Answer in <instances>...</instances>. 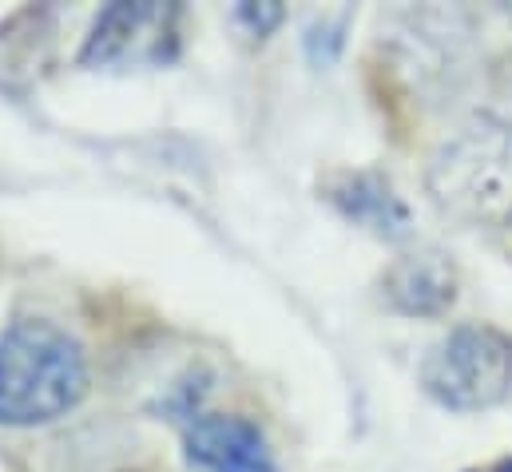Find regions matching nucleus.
<instances>
[{
  "instance_id": "10",
  "label": "nucleus",
  "mask_w": 512,
  "mask_h": 472,
  "mask_svg": "<svg viewBox=\"0 0 512 472\" xmlns=\"http://www.w3.org/2000/svg\"><path fill=\"white\" fill-rule=\"evenodd\" d=\"M509 20H512V4H509Z\"/></svg>"
},
{
  "instance_id": "9",
  "label": "nucleus",
  "mask_w": 512,
  "mask_h": 472,
  "mask_svg": "<svg viewBox=\"0 0 512 472\" xmlns=\"http://www.w3.org/2000/svg\"><path fill=\"white\" fill-rule=\"evenodd\" d=\"M481 472H512V461H501V465H493V469H481Z\"/></svg>"
},
{
  "instance_id": "8",
  "label": "nucleus",
  "mask_w": 512,
  "mask_h": 472,
  "mask_svg": "<svg viewBox=\"0 0 512 472\" xmlns=\"http://www.w3.org/2000/svg\"><path fill=\"white\" fill-rule=\"evenodd\" d=\"M235 20L251 32V36H270L278 24H282V4H274V0H243L239 8H235Z\"/></svg>"
},
{
  "instance_id": "2",
  "label": "nucleus",
  "mask_w": 512,
  "mask_h": 472,
  "mask_svg": "<svg viewBox=\"0 0 512 472\" xmlns=\"http://www.w3.org/2000/svg\"><path fill=\"white\" fill-rule=\"evenodd\" d=\"M425 187L433 203L465 227H509L512 123L497 116L465 119L429 155Z\"/></svg>"
},
{
  "instance_id": "1",
  "label": "nucleus",
  "mask_w": 512,
  "mask_h": 472,
  "mask_svg": "<svg viewBox=\"0 0 512 472\" xmlns=\"http://www.w3.org/2000/svg\"><path fill=\"white\" fill-rule=\"evenodd\" d=\"M84 393L88 361L68 330L20 318L0 334V425H48L76 409Z\"/></svg>"
},
{
  "instance_id": "4",
  "label": "nucleus",
  "mask_w": 512,
  "mask_h": 472,
  "mask_svg": "<svg viewBox=\"0 0 512 472\" xmlns=\"http://www.w3.org/2000/svg\"><path fill=\"white\" fill-rule=\"evenodd\" d=\"M179 52V8L131 0L100 12L80 64L84 68H159Z\"/></svg>"
},
{
  "instance_id": "3",
  "label": "nucleus",
  "mask_w": 512,
  "mask_h": 472,
  "mask_svg": "<svg viewBox=\"0 0 512 472\" xmlns=\"http://www.w3.org/2000/svg\"><path fill=\"white\" fill-rule=\"evenodd\" d=\"M425 393L453 413H481L512 393V338L497 326H457L421 361Z\"/></svg>"
},
{
  "instance_id": "6",
  "label": "nucleus",
  "mask_w": 512,
  "mask_h": 472,
  "mask_svg": "<svg viewBox=\"0 0 512 472\" xmlns=\"http://www.w3.org/2000/svg\"><path fill=\"white\" fill-rule=\"evenodd\" d=\"M385 302L409 318H437L457 302V266L437 250H417L385 270Z\"/></svg>"
},
{
  "instance_id": "5",
  "label": "nucleus",
  "mask_w": 512,
  "mask_h": 472,
  "mask_svg": "<svg viewBox=\"0 0 512 472\" xmlns=\"http://www.w3.org/2000/svg\"><path fill=\"white\" fill-rule=\"evenodd\" d=\"M183 453L191 472H274L262 429L239 413H187Z\"/></svg>"
},
{
  "instance_id": "7",
  "label": "nucleus",
  "mask_w": 512,
  "mask_h": 472,
  "mask_svg": "<svg viewBox=\"0 0 512 472\" xmlns=\"http://www.w3.org/2000/svg\"><path fill=\"white\" fill-rule=\"evenodd\" d=\"M330 199H334V207L350 223H358V227H366L374 235H409V207L397 199V191L385 183L382 175H374V171H350V175L334 179L330 183Z\"/></svg>"
}]
</instances>
